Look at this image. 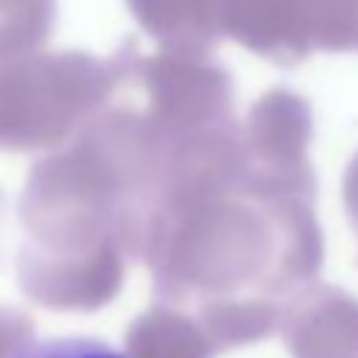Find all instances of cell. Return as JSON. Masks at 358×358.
I'll return each instance as SVG.
<instances>
[{"label": "cell", "instance_id": "cell-1", "mask_svg": "<svg viewBox=\"0 0 358 358\" xmlns=\"http://www.w3.org/2000/svg\"><path fill=\"white\" fill-rule=\"evenodd\" d=\"M8 358H129L123 350L87 338V336H59V338H34L20 344Z\"/></svg>", "mask_w": 358, "mask_h": 358}]
</instances>
